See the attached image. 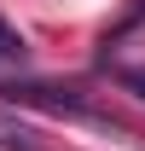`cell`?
Wrapping results in <instances>:
<instances>
[{"instance_id": "3957f363", "label": "cell", "mask_w": 145, "mask_h": 151, "mask_svg": "<svg viewBox=\"0 0 145 151\" xmlns=\"http://www.w3.org/2000/svg\"><path fill=\"white\" fill-rule=\"evenodd\" d=\"M23 58H29V41H23L12 23L0 18V64H23Z\"/></svg>"}, {"instance_id": "7a4b0ae2", "label": "cell", "mask_w": 145, "mask_h": 151, "mask_svg": "<svg viewBox=\"0 0 145 151\" xmlns=\"http://www.w3.org/2000/svg\"><path fill=\"white\" fill-rule=\"evenodd\" d=\"M0 151H41V139H35V128H23L18 116L0 111Z\"/></svg>"}, {"instance_id": "277c9868", "label": "cell", "mask_w": 145, "mask_h": 151, "mask_svg": "<svg viewBox=\"0 0 145 151\" xmlns=\"http://www.w3.org/2000/svg\"><path fill=\"white\" fill-rule=\"evenodd\" d=\"M116 81L122 87H139V99H145V70H116Z\"/></svg>"}, {"instance_id": "6da1fadb", "label": "cell", "mask_w": 145, "mask_h": 151, "mask_svg": "<svg viewBox=\"0 0 145 151\" xmlns=\"http://www.w3.org/2000/svg\"><path fill=\"white\" fill-rule=\"evenodd\" d=\"M12 105H35V111H70V116H93V105L81 93H64V87H41V81H23V87H6Z\"/></svg>"}]
</instances>
